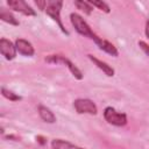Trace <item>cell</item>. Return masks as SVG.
Instances as JSON below:
<instances>
[{"instance_id":"7a4b0ae2","label":"cell","mask_w":149,"mask_h":149,"mask_svg":"<svg viewBox=\"0 0 149 149\" xmlns=\"http://www.w3.org/2000/svg\"><path fill=\"white\" fill-rule=\"evenodd\" d=\"M62 7H63V1H61V0H47V6H45L44 12L54 21L57 22V24L59 26L61 30L65 35H69V31L65 29V27H64V24H63V22L61 20V10H62Z\"/></svg>"},{"instance_id":"277c9868","label":"cell","mask_w":149,"mask_h":149,"mask_svg":"<svg viewBox=\"0 0 149 149\" xmlns=\"http://www.w3.org/2000/svg\"><path fill=\"white\" fill-rule=\"evenodd\" d=\"M45 61L48 63H62V64H65L68 66V69L70 70V72L73 74V77L77 78V79H79V80L83 79V77H84L83 72L69 58H66V57H64L62 55H50V56L45 57Z\"/></svg>"},{"instance_id":"ac0fdd59","label":"cell","mask_w":149,"mask_h":149,"mask_svg":"<svg viewBox=\"0 0 149 149\" xmlns=\"http://www.w3.org/2000/svg\"><path fill=\"white\" fill-rule=\"evenodd\" d=\"M144 31H146V36L149 38V19L146 22V29H144Z\"/></svg>"},{"instance_id":"6da1fadb","label":"cell","mask_w":149,"mask_h":149,"mask_svg":"<svg viewBox=\"0 0 149 149\" xmlns=\"http://www.w3.org/2000/svg\"><path fill=\"white\" fill-rule=\"evenodd\" d=\"M70 21H71L72 26L74 27V30L79 35H81L84 37H87V38H90V40H92L94 42L99 38V36L92 30V28L90 27V24L78 13H71L70 14Z\"/></svg>"},{"instance_id":"4fadbf2b","label":"cell","mask_w":149,"mask_h":149,"mask_svg":"<svg viewBox=\"0 0 149 149\" xmlns=\"http://www.w3.org/2000/svg\"><path fill=\"white\" fill-rule=\"evenodd\" d=\"M0 20L12 26H19V21L15 19V16L9 10H6L3 7L0 8Z\"/></svg>"},{"instance_id":"8992f818","label":"cell","mask_w":149,"mask_h":149,"mask_svg":"<svg viewBox=\"0 0 149 149\" xmlns=\"http://www.w3.org/2000/svg\"><path fill=\"white\" fill-rule=\"evenodd\" d=\"M7 5L13 10L19 12V13H21L23 15H27V16H35L36 15L35 9H33V7L29 6L23 0H8L7 1Z\"/></svg>"},{"instance_id":"2e32d148","label":"cell","mask_w":149,"mask_h":149,"mask_svg":"<svg viewBox=\"0 0 149 149\" xmlns=\"http://www.w3.org/2000/svg\"><path fill=\"white\" fill-rule=\"evenodd\" d=\"M88 3L92 7H97L100 10L105 12V13H109L111 12V7L105 2V1H100V0H88Z\"/></svg>"},{"instance_id":"9c48e42d","label":"cell","mask_w":149,"mask_h":149,"mask_svg":"<svg viewBox=\"0 0 149 149\" xmlns=\"http://www.w3.org/2000/svg\"><path fill=\"white\" fill-rule=\"evenodd\" d=\"M87 57H88V59H90L91 62H93V64H94L97 68H99L106 76H108V77H113V76H114V69H113L111 65H108L106 62H104V61L97 58V57L93 56V55H87Z\"/></svg>"},{"instance_id":"30bf717a","label":"cell","mask_w":149,"mask_h":149,"mask_svg":"<svg viewBox=\"0 0 149 149\" xmlns=\"http://www.w3.org/2000/svg\"><path fill=\"white\" fill-rule=\"evenodd\" d=\"M94 43L97 44V47H98L100 50L105 51V52L108 54V55H112V56H114V57H116V56L119 55L116 48H115L111 42H108V41H106V40H102V38L99 37Z\"/></svg>"},{"instance_id":"5b68a950","label":"cell","mask_w":149,"mask_h":149,"mask_svg":"<svg viewBox=\"0 0 149 149\" xmlns=\"http://www.w3.org/2000/svg\"><path fill=\"white\" fill-rule=\"evenodd\" d=\"M73 107L78 114H91L95 115L98 113V107L93 100L87 98H79L73 101Z\"/></svg>"},{"instance_id":"3957f363","label":"cell","mask_w":149,"mask_h":149,"mask_svg":"<svg viewBox=\"0 0 149 149\" xmlns=\"http://www.w3.org/2000/svg\"><path fill=\"white\" fill-rule=\"evenodd\" d=\"M104 119L109 123V125H113V126H116V127H122L125 125H127V115L122 112H119L116 111L114 107H106L104 109Z\"/></svg>"},{"instance_id":"8fae6325","label":"cell","mask_w":149,"mask_h":149,"mask_svg":"<svg viewBox=\"0 0 149 149\" xmlns=\"http://www.w3.org/2000/svg\"><path fill=\"white\" fill-rule=\"evenodd\" d=\"M37 112H38L40 118H41L44 122H47V123H54V122H56V116H55V114L51 112L50 108H48V107H45V106H43V105H40Z\"/></svg>"},{"instance_id":"5bb4252c","label":"cell","mask_w":149,"mask_h":149,"mask_svg":"<svg viewBox=\"0 0 149 149\" xmlns=\"http://www.w3.org/2000/svg\"><path fill=\"white\" fill-rule=\"evenodd\" d=\"M74 6L78 8V9H80V10H83L85 14H87V15H90L91 13H92V10H93V7L88 3V1H84V0H76L74 1Z\"/></svg>"},{"instance_id":"e0dca14e","label":"cell","mask_w":149,"mask_h":149,"mask_svg":"<svg viewBox=\"0 0 149 149\" xmlns=\"http://www.w3.org/2000/svg\"><path fill=\"white\" fill-rule=\"evenodd\" d=\"M139 47L142 49V51L149 57V44L146 43L144 41H139Z\"/></svg>"},{"instance_id":"ba28073f","label":"cell","mask_w":149,"mask_h":149,"mask_svg":"<svg viewBox=\"0 0 149 149\" xmlns=\"http://www.w3.org/2000/svg\"><path fill=\"white\" fill-rule=\"evenodd\" d=\"M15 47H16L17 52L23 56L30 57V56H34V54H35V49H34L33 44L24 38H17L15 41Z\"/></svg>"},{"instance_id":"7c38bea8","label":"cell","mask_w":149,"mask_h":149,"mask_svg":"<svg viewBox=\"0 0 149 149\" xmlns=\"http://www.w3.org/2000/svg\"><path fill=\"white\" fill-rule=\"evenodd\" d=\"M51 148L52 149H84V148H80L69 141H65V140H62V139H55L51 141Z\"/></svg>"},{"instance_id":"52a82bcc","label":"cell","mask_w":149,"mask_h":149,"mask_svg":"<svg viewBox=\"0 0 149 149\" xmlns=\"http://www.w3.org/2000/svg\"><path fill=\"white\" fill-rule=\"evenodd\" d=\"M0 52L1 55L7 59V61H12L16 57L17 50L15 47V43H13L12 41L2 37L0 40Z\"/></svg>"},{"instance_id":"9a60e30c","label":"cell","mask_w":149,"mask_h":149,"mask_svg":"<svg viewBox=\"0 0 149 149\" xmlns=\"http://www.w3.org/2000/svg\"><path fill=\"white\" fill-rule=\"evenodd\" d=\"M1 94H2L6 99H8L9 101H19V100L22 99L19 94L14 93L13 91H9L8 88H6V87H3V86L1 87Z\"/></svg>"}]
</instances>
